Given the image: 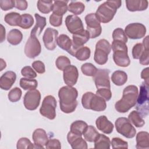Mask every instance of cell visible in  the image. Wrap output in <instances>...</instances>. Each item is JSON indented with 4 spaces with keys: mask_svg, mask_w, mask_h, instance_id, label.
<instances>
[{
    "mask_svg": "<svg viewBox=\"0 0 149 149\" xmlns=\"http://www.w3.org/2000/svg\"><path fill=\"white\" fill-rule=\"evenodd\" d=\"M15 6V1L13 0H1L0 7L3 10H8Z\"/></svg>",
    "mask_w": 149,
    "mask_h": 149,
    "instance_id": "f907efd6",
    "label": "cell"
},
{
    "mask_svg": "<svg viewBox=\"0 0 149 149\" xmlns=\"http://www.w3.org/2000/svg\"><path fill=\"white\" fill-rule=\"evenodd\" d=\"M65 24L68 31L73 34L84 30L81 20L80 18L74 15H68L66 17Z\"/></svg>",
    "mask_w": 149,
    "mask_h": 149,
    "instance_id": "e0dca14e",
    "label": "cell"
},
{
    "mask_svg": "<svg viewBox=\"0 0 149 149\" xmlns=\"http://www.w3.org/2000/svg\"><path fill=\"white\" fill-rule=\"evenodd\" d=\"M96 94L102 98L105 101H109L112 97V93L109 88H102L97 89Z\"/></svg>",
    "mask_w": 149,
    "mask_h": 149,
    "instance_id": "7dc6e473",
    "label": "cell"
},
{
    "mask_svg": "<svg viewBox=\"0 0 149 149\" xmlns=\"http://www.w3.org/2000/svg\"><path fill=\"white\" fill-rule=\"evenodd\" d=\"M0 64H1V69L0 70L2 71L4 68H5L6 67V62L3 61V59L1 58L0 59Z\"/></svg>",
    "mask_w": 149,
    "mask_h": 149,
    "instance_id": "91938a15",
    "label": "cell"
},
{
    "mask_svg": "<svg viewBox=\"0 0 149 149\" xmlns=\"http://www.w3.org/2000/svg\"><path fill=\"white\" fill-rule=\"evenodd\" d=\"M141 77L144 80V83L148 85L149 84V68L144 69L141 73Z\"/></svg>",
    "mask_w": 149,
    "mask_h": 149,
    "instance_id": "9f6ffc18",
    "label": "cell"
},
{
    "mask_svg": "<svg viewBox=\"0 0 149 149\" xmlns=\"http://www.w3.org/2000/svg\"><path fill=\"white\" fill-rule=\"evenodd\" d=\"M111 48L113 52V59L115 63L121 67H127L130 60L127 54V47L126 43L119 41H113Z\"/></svg>",
    "mask_w": 149,
    "mask_h": 149,
    "instance_id": "277c9868",
    "label": "cell"
},
{
    "mask_svg": "<svg viewBox=\"0 0 149 149\" xmlns=\"http://www.w3.org/2000/svg\"><path fill=\"white\" fill-rule=\"evenodd\" d=\"M111 50V45L107 40H100L95 45L94 60L99 65L105 64L108 61V56Z\"/></svg>",
    "mask_w": 149,
    "mask_h": 149,
    "instance_id": "52a82bcc",
    "label": "cell"
},
{
    "mask_svg": "<svg viewBox=\"0 0 149 149\" xmlns=\"http://www.w3.org/2000/svg\"><path fill=\"white\" fill-rule=\"evenodd\" d=\"M58 31L56 29L48 27L46 29L42 37V40L45 48L50 51L54 50L57 44Z\"/></svg>",
    "mask_w": 149,
    "mask_h": 149,
    "instance_id": "9a60e30c",
    "label": "cell"
},
{
    "mask_svg": "<svg viewBox=\"0 0 149 149\" xmlns=\"http://www.w3.org/2000/svg\"><path fill=\"white\" fill-rule=\"evenodd\" d=\"M23 39L22 32L16 29L11 30L8 34L7 40L12 45H16L20 43Z\"/></svg>",
    "mask_w": 149,
    "mask_h": 149,
    "instance_id": "484cf974",
    "label": "cell"
},
{
    "mask_svg": "<svg viewBox=\"0 0 149 149\" xmlns=\"http://www.w3.org/2000/svg\"><path fill=\"white\" fill-rule=\"evenodd\" d=\"M22 94V91L19 87H15L10 90L8 93V99L12 102H15L20 100Z\"/></svg>",
    "mask_w": 149,
    "mask_h": 149,
    "instance_id": "7bdbcfd3",
    "label": "cell"
},
{
    "mask_svg": "<svg viewBox=\"0 0 149 149\" xmlns=\"http://www.w3.org/2000/svg\"><path fill=\"white\" fill-rule=\"evenodd\" d=\"M28 6L27 2L25 0L23 1H15V7L20 10H24L27 9Z\"/></svg>",
    "mask_w": 149,
    "mask_h": 149,
    "instance_id": "11a10c76",
    "label": "cell"
},
{
    "mask_svg": "<svg viewBox=\"0 0 149 149\" xmlns=\"http://www.w3.org/2000/svg\"><path fill=\"white\" fill-rule=\"evenodd\" d=\"M68 1H54L52 12L59 16H63L68 10L67 3Z\"/></svg>",
    "mask_w": 149,
    "mask_h": 149,
    "instance_id": "f1b7e54d",
    "label": "cell"
},
{
    "mask_svg": "<svg viewBox=\"0 0 149 149\" xmlns=\"http://www.w3.org/2000/svg\"><path fill=\"white\" fill-rule=\"evenodd\" d=\"M38 86V82L35 79L22 77L20 80V86L25 90H34Z\"/></svg>",
    "mask_w": 149,
    "mask_h": 149,
    "instance_id": "8d00e7d4",
    "label": "cell"
},
{
    "mask_svg": "<svg viewBox=\"0 0 149 149\" xmlns=\"http://www.w3.org/2000/svg\"><path fill=\"white\" fill-rule=\"evenodd\" d=\"M91 51L90 49L85 46H82L76 49L72 56L76 57L78 60L83 61L88 59L90 57Z\"/></svg>",
    "mask_w": 149,
    "mask_h": 149,
    "instance_id": "f546056e",
    "label": "cell"
},
{
    "mask_svg": "<svg viewBox=\"0 0 149 149\" xmlns=\"http://www.w3.org/2000/svg\"><path fill=\"white\" fill-rule=\"evenodd\" d=\"M87 24V31L89 33L90 38H95L98 37L102 31L100 22L95 13H89L85 16Z\"/></svg>",
    "mask_w": 149,
    "mask_h": 149,
    "instance_id": "30bf717a",
    "label": "cell"
},
{
    "mask_svg": "<svg viewBox=\"0 0 149 149\" xmlns=\"http://www.w3.org/2000/svg\"><path fill=\"white\" fill-rule=\"evenodd\" d=\"M97 129L105 134H110L113 129V125L105 116H99L95 121Z\"/></svg>",
    "mask_w": 149,
    "mask_h": 149,
    "instance_id": "7402d4cb",
    "label": "cell"
},
{
    "mask_svg": "<svg viewBox=\"0 0 149 149\" xmlns=\"http://www.w3.org/2000/svg\"><path fill=\"white\" fill-rule=\"evenodd\" d=\"M52 0H39L37 1V8L42 13H49L51 11H52Z\"/></svg>",
    "mask_w": 149,
    "mask_h": 149,
    "instance_id": "74e56055",
    "label": "cell"
},
{
    "mask_svg": "<svg viewBox=\"0 0 149 149\" xmlns=\"http://www.w3.org/2000/svg\"><path fill=\"white\" fill-rule=\"evenodd\" d=\"M45 147L47 148H61V144L59 140L56 139H51L48 140Z\"/></svg>",
    "mask_w": 149,
    "mask_h": 149,
    "instance_id": "db71d44e",
    "label": "cell"
},
{
    "mask_svg": "<svg viewBox=\"0 0 149 149\" xmlns=\"http://www.w3.org/2000/svg\"><path fill=\"white\" fill-rule=\"evenodd\" d=\"M139 89L134 85L126 87L123 91L122 98L115 104V109L120 113H125L136 104Z\"/></svg>",
    "mask_w": 149,
    "mask_h": 149,
    "instance_id": "7a4b0ae2",
    "label": "cell"
},
{
    "mask_svg": "<svg viewBox=\"0 0 149 149\" xmlns=\"http://www.w3.org/2000/svg\"><path fill=\"white\" fill-rule=\"evenodd\" d=\"M34 16L36 18V22L35 26L31 31L30 35L37 36H39L41 34L44 28L46 26L47 22L46 18L45 17L40 16L38 13H35Z\"/></svg>",
    "mask_w": 149,
    "mask_h": 149,
    "instance_id": "cb8c5ba5",
    "label": "cell"
},
{
    "mask_svg": "<svg viewBox=\"0 0 149 149\" xmlns=\"http://www.w3.org/2000/svg\"><path fill=\"white\" fill-rule=\"evenodd\" d=\"M41 51V46L39 40L36 36L30 35L24 47L26 55L28 58L33 59L39 55Z\"/></svg>",
    "mask_w": 149,
    "mask_h": 149,
    "instance_id": "7c38bea8",
    "label": "cell"
},
{
    "mask_svg": "<svg viewBox=\"0 0 149 149\" xmlns=\"http://www.w3.org/2000/svg\"><path fill=\"white\" fill-rule=\"evenodd\" d=\"M81 104L85 109L95 111H103L107 108L105 101L92 92H86L83 95Z\"/></svg>",
    "mask_w": 149,
    "mask_h": 149,
    "instance_id": "5b68a950",
    "label": "cell"
},
{
    "mask_svg": "<svg viewBox=\"0 0 149 149\" xmlns=\"http://www.w3.org/2000/svg\"><path fill=\"white\" fill-rule=\"evenodd\" d=\"M67 140L73 149H87V144L81 135L76 134L69 132L67 135Z\"/></svg>",
    "mask_w": 149,
    "mask_h": 149,
    "instance_id": "ffe728a7",
    "label": "cell"
},
{
    "mask_svg": "<svg viewBox=\"0 0 149 149\" xmlns=\"http://www.w3.org/2000/svg\"><path fill=\"white\" fill-rule=\"evenodd\" d=\"M148 85L144 82L142 83L140 88V93L138 94L136 100V109L143 118L148 114Z\"/></svg>",
    "mask_w": 149,
    "mask_h": 149,
    "instance_id": "8992f818",
    "label": "cell"
},
{
    "mask_svg": "<svg viewBox=\"0 0 149 149\" xmlns=\"http://www.w3.org/2000/svg\"><path fill=\"white\" fill-rule=\"evenodd\" d=\"M55 65L59 70H63L66 67L70 65V61L65 56H59L55 61Z\"/></svg>",
    "mask_w": 149,
    "mask_h": 149,
    "instance_id": "b9f144b4",
    "label": "cell"
},
{
    "mask_svg": "<svg viewBox=\"0 0 149 149\" xmlns=\"http://www.w3.org/2000/svg\"><path fill=\"white\" fill-rule=\"evenodd\" d=\"M57 44L61 49L69 52L72 46V41L68 36L62 34L58 37Z\"/></svg>",
    "mask_w": 149,
    "mask_h": 149,
    "instance_id": "4dcf8cb0",
    "label": "cell"
},
{
    "mask_svg": "<svg viewBox=\"0 0 149 149\" xmlns=\"http://www.w3.org/2000/svg\"><path fill=\"white\" fill-rule=\"evenodd\" d=\"M112 81L116 86H122L127 80V75L126 72L122 70L115 71L111 76Z\"/></svg>",
    "mask_w": 149,
    "mask_h": 149,
    "instance_id": "83f0119b",
    "label": "cell"
},
{
    "mask_svg": "<svg viewBox=\"0 0 149 149\" xmlns=\"http://www.w3.org/2000/svg\"><path fill=\"white\" fill-rule=\"evenodd\" d=\"M78 91L72 86H66L61 87L58 91L61 110L66 113H72L77 106Z\"/></svg>",
    "mask_w": 149,
    "mask_h": 149,
    "instance_id": "6da1fadb",
    "label": "cell"
},
{
    "mask_svg": "<svg viewBox=\"0 0 149 149\" xmlns=\"http://www.w3.org/2000/svg\"><path fill=\"white\" fill-rule=\"evenodd\" d=\"M136 148H149V134L147 132H140L136 135Z\"/></svg>",
    "mask_w": 149,
    "mask_h": 149,
    "instance_id": "d4e9b609",
    "label": "cell"
},
{
    "mask_svg": "<svg viewBox=\"0 0 149 149\" xmlns=\"http://www.w3.org/2000/svg\"><path fill=\"white\" fill-rule=\"evenodd\" d=\"M33 23L34 19L33 16L30 14L24 13L21 15L19 26L23 29H28L33 26Z\"/></svg>",
    "mask_w": 149,
    "mask_h": 149,
    "instance_id": "f35d334b",
    "label": "cell"
},
{
    "mask_svg": "<svg viewBox=\"0 0 149 149\" xmlns=\"http://www.w3.org/2000/svg\"><path fill=\"white\" fill-rule=\"evenodd\" d=\"M112 148H127L128 143L127 141H124L120 138L114 137L112 139L111 142Z\"/></svg>",
    "mask_w": 149,
    "mask_h": 149,
    "instance_id": "f6af8a7d",
    "label": "cell"
},
{
    "mask_svg": "<svg viewBox=\"0 0 149 149\" xmlns=\"http://www.w3.org/2000/svg\"><path fill=\"white\" fill-rule=\"evenodd\" d=\"M21 74L25 78L33 79L37 77V73L33 69V68L29 66L23 67L21 70Z\"/></svg>",
    "mask_w": 149,
    "mask_h": 149,
    "instance_id": "bcb514c9",
    "label": "cell"
},
{
    "mask_svg": "<svg viewBox=\"0 0 149 149\" xmlns=\"http://www.w3.org/2000/svg\"><path fill=\"white\" fill-rule=\"evenodd\" d=\"M5 29L2 24H1V42H2L5 39Z\"/></svg>",
    "mask_w": 149,
    "mask_h": 149,
    "instance_id": "6f0895ef",
    "label": "cell"
},
{
    "mask_svg": "<svg viewBox=\"0 0 149 149\" xmlns=\"http://www.w3.org/2000/svg\"><path fill=\"white\" fill-rule=\"evenodd\" d=\"M126 5L127 10L130 12L142 11L148 8V2L146 0L126 1Z\"/></svg>",
    "mask_w": 149,
    "mask_h": 149,
    "instance_id": "603a6c76",
    "label": "cell"
},
{
    "mask_svg": "<svg viewBox=\"0 0 149 149\" xmlns=\"http://www.w3.org/2000/svg\"><path fill=\"white\" fill-rule=\"evenodd\" d=\"M85 9L84 4L79 1H71L68 6V10L76 15H80Z\"/></svg>",
    "mask_w": 149,
    "mask_h": 149,
    "instance_id": "d590c367",
    "label": "cell"
},
{
    "mask_svg": "<svg viewBox=\"0 0 149 149\" xmlns=\"http://www.w3.org/2000/svg\"><path fill=\"white\" fill-rule=\"evenodd\" d=\"M121 4V1H107L98 7L95 14L100 22L107 23L112 20Z\"/></svg>",
    "mask_w": 149,
    "mask_h": 149,
    "instance_id": "3957f363",
    "label": "cell"
},
{
    "mask_svg": "<svg viewBox=\"0 0 149 149\" xmlns=\"http://www.w3.org/2000/svg\"><path fill=\"white\" fill-rule=\"evenodd\" d=\"M63 77L65 84L69 86H73L77 83L79 72L77 68L74 65H69L63 70Z\"/></svg>",
    "mask_w": 149,
    "mask_h": 149,
    "instance_id": "ac0fdd59",
    "label": "cell"
},
{
    "mask_svg": "<svg viewBox=\"0 0 149 149\" xmlns=\"http://www.w3.org/2000/svg\"><path fill=\"white\" fill-rule=\"evenodd\" d=\"M82 73L87 76H94L97 71V68L91 63H85L81 66Z\"/></svg>",
    "mask_w": 149,
    "mask_h": 149,
    "instance_id": "ab89813d",
    "label": "cell"
},
{
    "mask_svg": "<svg viewBox=\"0 0 149 149\" xmlns=\"http://www.w3.org/2000/svg\"><path fill=\"white\" fill-rule=\"evenodd\" d=\"M21 15L17 12H10L7 13L4 17L5 22L12 26H19Z\"/></svg>",
    "mask_w": 149,
    "mask_h": 149,
    "instance_id": "836d02e7",
    "label": "cell"
},
{
    "mask_svg": "<svg viewBox=\"0 0 149 149\" xmlns=\"http://www.w3.org/2000/svg\"><path fill=\"white\" fill-rule=\"evenodd\" d=\"M115 125L116 131L123 136L128 139H132L135 136L136 130L127 118L124 117L118 118Z\"/></svg>",
    "mask_w": 149,
    "mask_h": 149,
    "instance_id": "9c48e42d",
    "label": "cell"
},
{
    "mask_svg": "<svg viewBox=\"0 0 149 149\" xmlns=\"http://www.w3.org/2000/svg\"><path fill=\"white\" fill-rule=\"evenodd\" d=\"M148 36H146V38L143 40V46L144 48H146V49H148V47H149V45H148Z\"/></svg>",
    "mask_w": 149,
    "mask_h": 149,
    "instance_id": "680465c9",
    "label": "cell"
},
{
    "mask_svg": "<svg viewBox=\"0 0 149 149\" xmlns=\"http://www.w3.org/2000/svg\"><path fill=\"white\" fill-rule=\"evenodd\" d=\"M73 41L71 49L69 51V54L73 55L74 51L78 48L83 46L90 39L89 33L86 30H83L79 33L73 34Z\"/></svg>",
    "mask_w": 149,
    "mask_h": 149,
    "instance_id": "2e32d148",
    "label": "cell"
},
{
    "mask_svg": "<svg viewBox=\"0 0 149 149\" xmlns=\"http://www.w3.org/2000/svg\"><path fill=\"white\" fill-rule=\"evenodd\" d=\"M128 119L137 127H141L145 124L143 117L137 111H132L128 116Z\"/></svg>",
    "mask_w": 149,
    "mask_h": 149,
    "instance_id": "1f68e13d",
    "label": "cell"
},
{
    "mask_svg": "<svg viewBox=\"0 0 149 149\" xmlns=\"http://www.w3.org/2000/svg\"><path fill=\"white\" fill-rule=\"evenodd\" d=\"M41 100V94L38 90L34 89L28 91L23 98L24 107L30 111H33L39 106Z\"/></svg>",
    "mask_w": 149,
    "mask_h": 149,
    "instance_id": "8fae6325",
    "label": "cell"
},
{
    "mask_svg": "<svg viewBox=\"0 0 149 149\" xmlns=\"http://www.w3.org/2000/svg\"><path fill=\"white\" fill-rule=\"evenodd\" d=\"M32 139L34 144V148H44V146H46L48 140L46 132L41 128H38L34 131Z\"/></svg>",
    "mask_w": 149,
    "mask_h": 149,
    "instance_id": "d6986e66",
    "label": "cell"
},
{
    "mask_svg": "<svg viewBox=\"0 0 149 149\" xmlns=\"http://www.w3.org/2000/svg\"><path fill=\"white\" fill-rule=\"evenodd\" d=\"M148 49L144 48L142 54L139 58V62L143 65H148L149 64V51Z\"/></svg>",
    "mask_w": 149,
    "mask_h": 149,
    "instance_id": "f5cc1de1",
    "label": "cell"
},
{
    "mask_svg": "<svg viewBox=\"0 0 149 149\" xmlns=\"http://www.w3.org/2000/svg\"><path fill=\"white\" fill-rule=\"evenodd\" d=\"M32 67L38 73L42 74L45 72L44 63L40 61H36L32 63Z\"/></svg>",
    "mask_w": 149,
    "mask_h": 149,
    "instance_id": "816d5d0a",
    "label": "cell"
},
{
    "mask_svg": "<svg viewBox=\"0 0 149 149\" xmlns=\"http://www.w3.org/2000/svg\"><path fill=\"white\" fill-rule=\"evenodd\" d=\"M110 71L108 69H98L93 77V79L97 89L102 88H111L109 74Z\"/></svg>",
    "mask_w": 149,
    "mask_h": 149,
    "instance_id": "5bb4252c",
    "label": "cell"
},
{
    "mask_svg": "<svg viewBox=\"0 0 149 149\" xmlns=\"http://www.w3.org/2000/svg\"><path fill=\"white\" fill-rule=\"evenodd\" d=\"M99 133L95 128L91 125L87 126L86 129L83 134L84 138L88 142H94L99 135Z\"/></svg>",
    "mask_w": 149,
    "mask_h": 149,
    "instance_id": "e575fe53",
    "label": "cell"
},
{
    "mask_svg": "<svg viewBox=\"0 0 149 149\" xmlns=\"http://www.w3.org/2000/svg\"><path fill=\"white\" fill-rule=\"evenodd\" d=\"M16 79V74L13 71L5 72L0 77V87L3 90H9Z\"/></svg>",
    "mask_w": 149,
    "mask_h": 149,
    "instance_id": "44dd1931",
    "label": "cell"
},
{
    "mask_svg": "<svg viewBox=\"0 0 149 149\" xmlns=\"http://www.w3.org/2000/svg\"><path fill=\"white\" fill-rule=\"evenodd\" d=\"M144 48L141 43H137L135 44L132 49V56L134 59H139L141 55L142 54Z\"/></svg>",
    "mask_w": 149,
    "mask_h": 149,
    "instance_id": "c3c4849f",
    "label": "cell"
},
{
    "mask_svg": "<svg viewBox=\"0 0 149 149\" xmlns=\"http://www.w3.org/2000/svg\"><path fill=\"white\" fill-rule=\"evenodd\" d=\"M87 124L83 120H76L70 125V132L82 136L87 127Z\"/></svg>",
    "mask_w": 149,
    "mask_h": 149,
    "instance_id": "d6a6232c",
    "label": "cell"
},
{
    "mask_svg": "<svg viewBox=\"0 0 149 149\" xmlns=\"http://www.w3.org/2000/svg\"><path fill=\"white\" fill-rule=\"evenodd\" d=\"M16 147L17 149L34 148V144H33L29 139L26 137H22L17 141Z\"/></svg>",
    "mask_w": 149,
    "mask_h": 149,
    "instance_id": "ee69618b",
    "label": "cell"
},
{
    "mask_svg": "<svg viewBox=\"0 0 149 149\" xmlns=\"http://www.w3.org/2000/svg\"><path fill=\"white\" fill-rule=\"evenodd\" d=\"M49 23L54 27H59L62 23V16L52 13L49 16Z\"/></svg>",
    "mask_w": 149,
    "mask_h": 149,
    "instance_id": "681fc988",
    "label": "cell"
},
{
    "mask_svg": "<svg viewBox=\"0 0 149 149\" xmlns=\"http://www.w3.org/2000/svg\"><path fill=\"white\" fill-rule=\"evenodd\" d=\"M56 100L55 97L51 95H47L42 101L40 109V114L50 120H53L56 117Z\"/></svg>",
    "mask_w": 149,
    "mask_h": 149,
    "instance_id": "ba28073f",
    "label": "cell"
},
{
    "mask_svg": "<svg viewBox=\"0 0 149 149\" xmlns=\"http://www.w3.org/2000/svg\"><path fill=\"white\" fill-rule=\"evenodd\" d=\"M113 41H119L126 43L127 42V37L124 31L121 28H117L115 29L112 33Z\"/></svg>",
    "mask_w": 149,
    "mask_h": 149,
    "instance_id": "60d3db41",
    "label": "cell"
},
{
    "mask_svg": "<svg viewBox=\"0 0 149 149\" xmlns=\"http://www.w3.org/2000/svg\"><path fill=\"white\" fill-rule=\"evenodd\" d=\"M94 148L97 149H109L110 148L111 141L108 137L107 136L99 134L98 136L95 140Z\"/></svg>",
    "mask_w": 149,
    "mask_h": 149,
    "instance_id": "4316f807",
    "label": "cell"
},
{
    "mask_svg": "<svg viewBox=\"0 0 149 149\" xmlns=\"http://www.w3.org/2000/svg\"><path fill=\"white\" fill-rule=\"evenodd\" d=\"M126 35L130 39H140L146 33L145 26L140 23H133L127 25L125 29Z\"/></svg>",
    "mask_w": 149,
    "mask_h": 149,
    "instance_id": "4fadbf2b",
    "label": "cell"
}]
</instances>
